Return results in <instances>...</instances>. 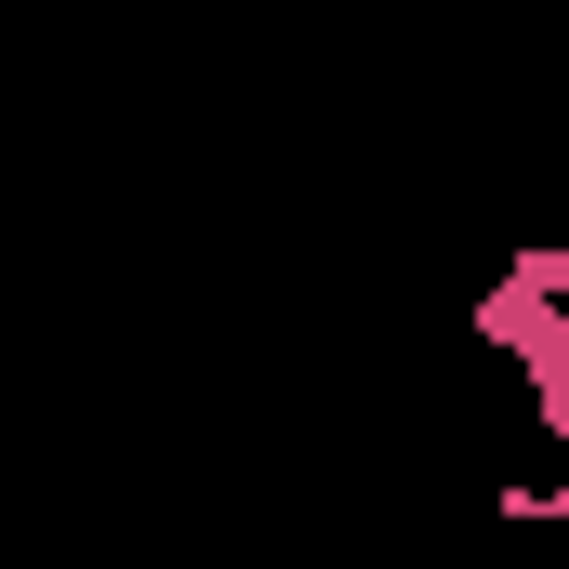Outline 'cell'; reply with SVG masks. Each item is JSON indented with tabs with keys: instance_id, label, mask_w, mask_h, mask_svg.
<instances>
[{
	"instance_id": "6da1fadb",
	"label": "cell",
	"mask_w": 569,
	"mask_h": 569,
	"mask_svg": "<svg viewBox=\"0 0 569 569\" xmlns=\"http://www.w3.org/2000/svg\"><path fill=\"white\" fill-rule=\"evenodd\" d=\"M463 331L530 371V425H543V450H557L569 437V252H517L503 279L463 305Z\"/></svg>"
}]
</instances>
